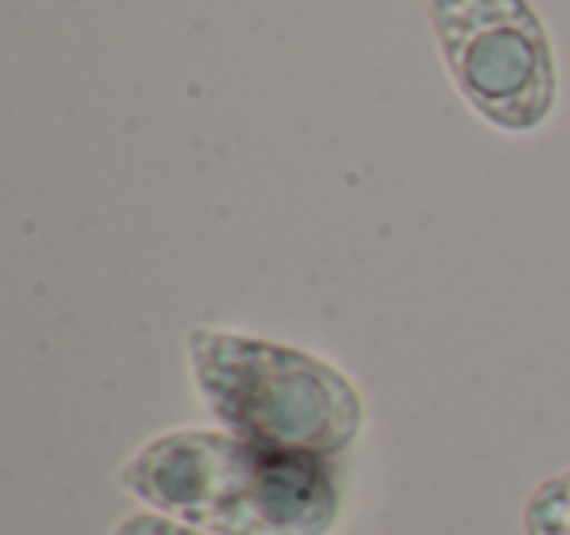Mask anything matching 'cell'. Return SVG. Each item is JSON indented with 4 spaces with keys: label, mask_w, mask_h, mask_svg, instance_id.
<instances>
[{
    "label": "cell",
    "mask_w": 570,
    "mask_h": 535,
    "mask_svg": "<svg viewBox=\"0 0 570 535\" xmlns=\"http://www.w3.org/2000/svg\"><path fill=\"white\" fill-rule=\"evenodd\" d=\"M110 535H204V532L180 524V519L160 516V512H137V516L118 519Z\"/></svg>",
    "instance_id": "cell-5"
},
{
    "label": "cell",
    "mask_w": 570,
    "mask_h": 535,
    "mask_svg": "<svg viewBox=\"0 0 570 535\" xmlns=\"http://www.w3.org/2000/svg\"><path fill=\"white\" fill-rule=\"evenodd\" d=\"M121 488L204 535H328L341 519L333 461L227 430H168L126 465Z\"/></svg>",
    "instance_id": "cell-1"
},
{
    "label": "cell",
    "mask_w": 570,
    "mask_h": 535,
    "mask_svg": "<svg viewBox=\"0 0 570 535\" xmlns=\"http://www.w3.org/2000/svg\"><path fill=\"white\" fill-rule=\"evenodd\" d=\"M188 356L204 407L219 430L243 441L336 461L364 430L356 383L313 352L243 332L196 329Z\"/></svg>",
    "instance_id": "cell-2"
},
{
    "label": "cell",
    "mask_w": 570,
    "mask_h": 535,
    "mask_svg": "<svg viewBox=\"0 0 570 535\" xmlns=\"http://www.w3.org/2000/svg\"><path fill=\"white\" fill-rule=\"evenodd\" d=\"M458 90L508 134L539 129L554 110V59L528 0H430Z\"/></svg>",
    "instance_id": "cell-3"
},
{
    "label": "cell",
    "mask_w": 570,
    "mask_h": 535,
    "mask_svg": "<svg viewBox=\"0 0 570 535\" xmlns=\"http://www.w3.org/2000/svg\"><path fill=\"white\" fill-rule=\"evenodd\" d=\"M520 527L523 535H570V469L551 473L528 496Z\"/></svg>",
    "instance_id": "cell-4"
}]
</instances>
